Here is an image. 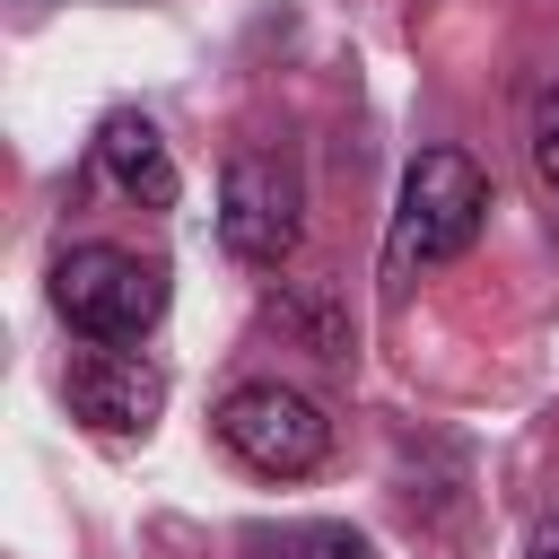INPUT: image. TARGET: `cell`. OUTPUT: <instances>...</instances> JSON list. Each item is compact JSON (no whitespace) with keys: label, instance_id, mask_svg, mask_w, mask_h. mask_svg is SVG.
Here are the masks:
<instances>
[{"label":"cell","instance_id":"1","mask_svg":"<svg viewBox=\"0 0 559 559\" xmlns=\"http://www.w3.org/2000/svg\"><path fill=\"white\" fill-rule=\"evenodd\" d=\"M52 314L79 341H140L166 314V271L131 245H70L52 262Z\"/></svg>","mask_w":559,"mask_h":559},{"label":"cell","instance_id":"6","mask_svg":"<svg viewBox=\"0 0 559 559\" xmlns=\"http://www.w3.org/2000/svg\"><path fill=\"white\" fill-rule=\"evenodd\" d=\"M96 166H105V183L122 192V201H140V210H175V157H166V140H157V122L148 114H105V131H96Z\"/></svg>","mask_w":559,"mask_h":559},{"label":"cell","instance_id":"9","mask_svg":"<svg viewBox=\"0 0 559 559\" xmlns=\"http://www.w3.org/2000/svg\"><path fill=\"white\" fill-rule=\"evenodd\" d=\"M524 559H559V507H542V515H533V533H524Z\"/></svg>","mask_w":559,"mask_h":559},{"label":"cell","instance_id":"3","mask_svg":"<svg viewBox=\"0 0 559 559\" xmlns=\"http://www.w3.org/2000/svg\"><path fill=\"white\" fill-rule=\"evenodd\" d=\"M306 236V183L280 148H236L218 175V245L253 271H280Z\"/></svg>","mask_w":559,"mask_h":559},{"label":"cell","instance_id":"8","mask_svg":"<svg viewBox=\"0 0 559 559\" xmlns=\"http://www.w3.org/2000/svg\"><path fill=\"white\" fill-rule=\"evenodd\" d=\"M524 148H533V175L559 192V87L533 96V114H524Z\"/></svg>","mask_w":559,"mask_h":559},{"label":"cell","instance_id":"5","mask_svg":"<svg viewBox=\"0 0 559 559\" xmlns=\"http://www.w3.org/2000/svg\"><path fill=\"white\" fill-rule=\"evenodd\" d=\"M61 393H70V411L96 428V437H148L157 428V411H166V376H157V358H140V349H79L70 358V376H61Z\"/></svg>","mask_w":559,"mask_h":559},{"label":"cell","instance_id":"2","mask_svg":"<svg viewBox=\"0 0 559 559\" xmlns=\"http://www.w3.org/2000/svg\"><path fill=\"white\" fill-rule=\"evenodd\" d=\"M480 218H489V175L463 148H419L402 175V210H393V262L402 271L454 262V253H472Z\"/></svg>","mask_w":559,"mask_h":559},{"label":"cell","instance_id":"4","mask_svg":"<svg viewBox=\"0 0 559 559\" xmlns=\"http://www.w3.org/2000/svg\"><path fill=\"white\" fill-rule=\"evenodd\" d=\"M210 428H218V445H227L245 472H262V480H306V472L332 454V419H323L297 384H236Z\"/></svg>","mask_w":559,"mask_h":559},{"label":"cell","instance_id":"7","mask_svg":"<svg viewBox=\"0 0 559 559\" xmlns=\"http://www.w3.org/2000/svg\"><path fill=\"white\" fill-rule=\"evenodd\" d=\"M245 559H376V550H367V533L306 515V524H253L245 533Z\"/></svg>","mask_w":559,"mask_h":559}]
</instances>
